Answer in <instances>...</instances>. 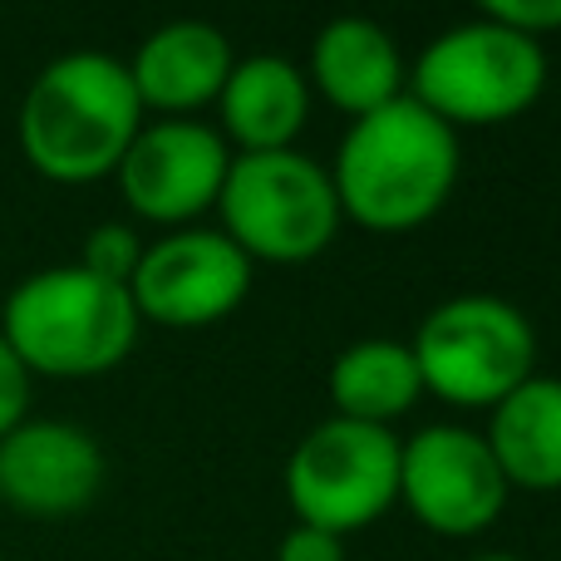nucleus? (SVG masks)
I'll return each instance as SVG.
<instances>
[{"label": "nucleus", "mask_w": 561, "mask_h": 561, "mask_svg": "<svg viewBox=\"0 0 561 561\" xmlns=\"http://www.w3.org/2000/svg\"><path fill=\"white\" fill-rule=\"evenodd\" d=\"M458 134L404 94L345 128L330 183L345 222L399 237L444 213L458 187Z\"/></svg>", "instance_id": "obj_1"}, {"label": "nucleus", "mask_w": 561, "mask_h": 561, "mask_svg": "<svg viewBox=\"0 0 561 561\" xmlns=\"http://www.w3.org/2000/svg\"><path fill=\"white\" fill-rule=\"evenodd\" d=\"M138 128H144V104L134 94L128 65L99 49L49 59L30 79L15 118L25 163L59 187L114 178Z\"/></svg>", "instance_id": "obj_2"}, {"label": "nucleus", "mask_w": 561, "mask_h": 561, "mask_svg": "<svg viewBox=\"0 0 561 561\" xmlns=\"http://www.w3.org/2000/svg\"><path fill=\"white\" fill-rule=\"evenodd\" d=\"M138 330L144 320H138L128 286L99 280L79 262L30 272L0 310V335L30 369V379L108 375L134 355Z\"/></svg>", "instance_id": "obj_3"}, {"label": "nucleus", "mask_w": 561, "mask_h": 561, "mask_svg": "<svg viewBox=\"0 0 561 561\" xmlns=\"http://www.w3.org/2000/svg\"><path fill=\"white\" fill-rule=\"evenodd\" d=\"M217 213V232L252 266H306L325 256L345 227L330 168L300 148L232 153Z\"/></svg>", "instance_id": "obj_4"}, {"label": "nucleus", "mask_w": 561, "mask_h": 561, "mask_svg": "<svg viewBox=\"0 0 561 561\" xmlns=\"http://www.w3.org/2000/svg\"><path fill=\"white\" fill-rule=\"evenodd\" d=\"M404 94L454 134L513 124L547 94V49L488 15H473L419 49Z\"/></svg>", "instance_id": "obj_5"}, {"label": "nucleus", "mask_w": 561, "mask_h": 561, "mask_svg": "<svg viewBox=\"0 0 561 561\" xmlns=\"http://www.w3.org/2000/svg\"><path fill=\"white\" fill-rule=\"evenodd\" d=\"M414 365L424 394L448 409H493L523 379L537 375V330L513 300L503 296H454L438 300L419 320Z\"/></svg>", "instance_id": "obj_6"}, {"label": "nucleus", "mask_w": 561, "mask_h": 561, "mask_svg": "<svg viewBox=\"0 0 561 561\" xmlns=\"http://www.w3.org/2000/svg\"><path fill=\"white\" fill-rule=\"evenodd\" d=\"M286 503L296 523L335 533H365L399 503V434L394 428L320 419L286 458Z\"/></svg>", "instance_id": "obj_7"}, {"label": "nucleus", "mask_w": 561, "mask_h": 561, "mask_svg": "<svg viewBox=\"0 0 561 561\" xmlns=\"http://www.w3.org/2000/svg\"><path fill=\"white\" fill-rule=\"evenodd\" d=\"M507 493L488 438L463 424H428L399 438V503L434 537H483L503 517Z\"/></svg>", "instance_id": "obj_8"}, {"label": "nucleus", "mask_w": 561, "mask_h": 561, "mask_svg": "<svg viewBox=\"0 0 561 561\" xmlns=\"http://www.w3.org/2000/svg\"><path fill=\"white\" fill-rule=\"evenodd\" d=\"M256 266L217 227H178L144 247L128 296L144 325L207 330L252 296Z\"/></svg>", "instance_id": "obj_9"}, {"label": "nucleus", "mask_w": 561, "mask_h": 561, "mask_svg": "<svg viewBox=\"0 0 561 561\" xmlns=\"http://www.w3.org/2000/svg\"><path fill=\"white\" fill-rule=\"evenodd\" d=\"M232 148L203 118H153L138 128L118 163V193L128 213L153 227H187L222 197Z\"/></svg>", "instance_id": "obj_10"}, {"label": "nucleus", "mask_w": 561, "mask_h": 561, "mask_svg": "<svg viewBox=\"0 0 561 561\" xmlns=\"http://www.w3.org/2000/svg\"><path fill=\"white\" fill-rule=\"evenodd\" d=\"M104 448L69 419H25L0 438V503L20 517H79L104 488Z\"/></svg>", "instance_id": "obj_11"}, {"label": "nucleus", "mask_w": 561, "mask_h": 561, "mask_svg": "<svg viewBox=\"0 0 561 561\" xmlns=\"http://www.w3.org/2000/svg\"><path fill=\"white\" fill-rule=\"evenodd\" d=\"M237 55L227 35L207 20H168L153 35L138 39L134 59H128V79L144 104V114L163 118H193L207 104H217L227 75H232Z\"/></svg>", "instance_id": "obj_12"}, {"label": "nucleus", "mask_w": 561, "mask_h": 561, "mask_svg": "<svg viewBox=\"0 0 561 561\" xmlns=\"http://www.w3.org/2000/svg\"><path fill=\"white\" fill-rule=\"evenodd\" d=\"M306 84L310 94H320L330 108H340L355 124V118L404 99L409 65L399 55V39L385 25L365 15H340L316 30Z\"/></svg>", "instance_id": "obj_13"}, {"label": "nucleus", "mask_w": 561, "mask_h": 561, "mask_svg": "<svg viewBox=\"0 0 561 561\" xmlns=\"http://www.w3.org/2000/svg\"><path fill=\"white\" fill-rule=\"evenodd\" d=\"M310 84L306 69L290 65L286 55H252L237 59L217 94V118L227 148L237 153H280L296 148V138L310 124Z\"/></svg>", "instance_id": "obj_14"}, {"label": "nucleus", "mask_w": 561, "mask_h": 561, "mask_svg": "<svg viewBox=\"0 0 561 561\" xmlns=\"http://www.w3.org/2000/svg\"><path fill=\"white\" fill-rule=\"evenodd\" d=\"M488 454L507 488L561 493V379L533 375L488 409Z\"/></svg>", "instance_id": "obj_15"}, {"label": "nucleus", "mask_w": 561, "mask_h": 561, "mask_svg": "<svg viewBox=\"0 0 561 561\" xmlns=\"http://www.w3.org/2000/svg\"><path fill=\"white\" fill-rule=\"evenodd\" d=\"M419 399H424V379H419L409 340H389V335L355 340L330 365V409H335V419L389 428Z\"/></svg>", "instance_id": "obj_16"}, {"label": "nucleus", "mask_w": 561, "mask_h": 561, "mask_svg": "<svg viewBox=\"0 0 561 561\" xmlns=\"http://www.w3.org/2000/svg\"><path fill=\"white\" fill-rule=\"evenodd\" d=\"M138 256H144V242L128 222H99L94 232L84 237V252H79V266L94 272L99 280H114V286H128L138 272Z\"/></svg>", "instance_id": "obj_17"}, {"label": "nucleus", "mask_w": 561, "mask_h": 561, "mask_svg": "<svg viewBox=\"0 0 561 561\" xmlns=\"http://www.w3.org/2000/svg\"><path fill=\"white\" fill-rule=\"evenodd\" d=\"M478 15H488L493 25H507L513 35L542 45L547 35L561 30V0H483Z\"/></svg>", "instance_id": "obj_18"}, {"label": "nucleus", "mask_w": 561, "mask_h": 561, "mask_svg": "<svg viewBox=\"0 0 561 561\" xmlns=\"http://www.w3.org/2000/svg\"><path fill=\"white\" fill-rule=\"evenodd\" d=\"M30 419V369L15 359V350L0 335V438Z\"/></svg>", "instance_id": "obj_19"}, {"label": "nucleus", "mask_w": 561, "mask_h": 561, "mask_svg": "<svg viewBox=\"0 0 561 561\" xmlns=\"http://www.w3.org/2000/svg\"><path fill=\"white\" fill-rule=\"evenodd\" d=\"M276 561H345V542L335 533L290 523V533L276 542Z\"/></svg>", "instance_id": "obj_20"}, {"label": "nucleus", "mask_w": 561, "mask_h": 561, "mask_svg": "<svg viewBox=\"0 0 561 561\" xmlns=\"http://www.w3.org/2000/svg\"><path fill=\"white\" fill-rule=\"evenodd\" d=\"M468 561H523V557H503V552H488V557H468Z\"/></svg>", "instance_id": "obj_21"}]
</instances>
